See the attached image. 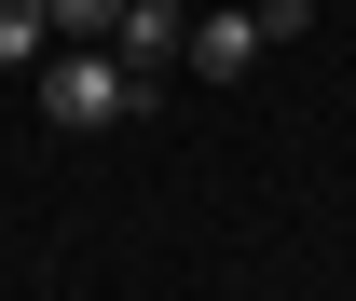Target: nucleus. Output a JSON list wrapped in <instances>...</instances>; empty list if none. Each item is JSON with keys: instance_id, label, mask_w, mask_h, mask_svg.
<instances>
[{"instance_id": "1", "label": "nucleus", "mask_w": 356, "mask_h": 301, "mask_svg": "<svg viewBox=\"0 0 356 301\" xmlns=\"http://www.w3.org/2000/svg\"><path fill=\"white\" fill-rule=\"evenodd\" d=\"M137 110V69L110 42H42V124H69V137H110Z\"/></svg>"}, {"instance_id": "2", "label": "nucleus", "mask_w": 356, "mask_h": 301, "mask_svg": "<svg viewBox=\"0 0 356 301\" xmlns=\"http://www.w3.org/2000/svg\"><path fill=\"white\" fill-rule=\"evenodd\" d=\"M110 55H124V69H137V96H151L178 55H192V14H178V0H124V14H110Z\"/></svg>"}, {"instance_id": "3", "label": "nucleus", "mask_w": 356, "mask_h": 301, "mask_svg": "<svg viewBox=\"0 0 356 301\" xmlns=\"http://www.w3.org/2000/svg\"><path fill=\"white\" fill-rule=\"evenodd\" d=\"M178 69H206V83L261 69V14H192V55H178Z\"/></svg>"}, {"instance_id": "4", "label": "nucleus", "mask_w": 356, "mask_h": 301, "mask_svg": "<svg viewBox=\"0 0 356 301\" xmlns=\"http://www.w3.org/2000/svg\"><path fill=\"white\" fill-rule=\"evenodd\" d=\"M42 42H55V14H42V0H0V69H28Z\"/></svg>"}, {"instance_id": "5", "label": "nucleus", "mask_w": 356, "mask_h": 301, "mask_svg": "<svg viewBox=\"0 0 356 301\" xmlns=\"http://www.w3.org/2000/svg\"><path fill=\"white\" fill-rule=\"evenodd\" d=\"M55 14V42H110V14H124V0H42Z\"/></svg>"}]
</instances>
